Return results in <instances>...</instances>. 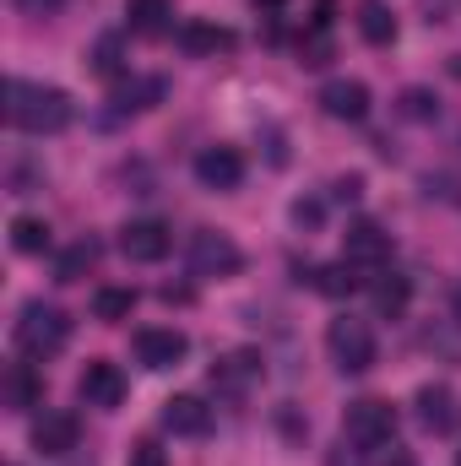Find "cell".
Returning <instances> with one entry per match:
<instances>
[{
  "mask_svg": "<svg viewBox=\"0 0 461 466\" xmlns=\"http://www.w3.org/2000/svg\"><path fill=\"white\" fill-rule=\"evenodd\" d=\"M130 348H136V363H141V369L163 374V369L185 363V352H190V337H185V331H174V326H141V331L130 337Z\"/></svg>",
  "mask_w": 461,
  "mask_h": 466,
  "instance_id": "5b68a950",
  "label": "cell"
},
{
  "mask_svg": "<svg viewBox=\"0 0 461 466\" xmlns=\"http://www.w3.org/2000/svg\"><path fill=\"white\" fill-rule=\"evenodd\" d=\"M196 179H201L207 190H233V185L244 179L239 147H201V152H196Z\"/></svg>",
  "mask_w": 461,
  "mask_h": 466,
  "instance_id": "30bf717a",
  "label": "cell"
},
{
  "mask_svg": "<svg viewBox=\"0 0 461 466\" xmlns=\"http://www.w3.org/2000/svg\"><path fill=\"white\" fill-rule=\"evenodd\" d=\"M163 423H169L174 434L196 440V434H207V429H212V407H207L201 396H174V401H163Z\"/></svg>",
  "mask_w": 461,
  "mask_h": 466,
  "instance_id": "5bb4252c",
  "label": "cell"
},
{
  "mask_svg": "<svg viewBox=\"0 0 461 466\" xmlns=\"http://www.w3.org/2000/svg\"><path fill=\"white\" fill-rule=\"evenodd\" d=\"M326 466H364V461H358V456L343 445V451H332V461H326Z\"/></svg>",
  "mask_w": 461,
  "mask_h": 466,
  "instance_id": "4dcf8cb0",
  "label": "cell"
},
{
  "mask_svg": "<svg viewBox=\"0 0 461 466\" xmlns=\"http://www.w3.org/2000/svg\"><path fill=\"white\" fill-rule=\"evenodd\" d=\"M343 260H353V266H385L391 260V233L380 228V223H353Z\"/></svg>",
  "mask_w": 461,
  "mask_h": 466,
  "instance_id": "4fadbf2b",
  "label": "cell"
},
{
  "mask_svg": "<svg viewBox=\"0 0 461 466\" xmlns=\"http://www.w3.org/2000/svg\"><path fill=\"white\" fill-rule=\"evenodd\" d=\"M93 260H98V249L82 238V244H71L66 255H60V266H55V277L60 282H82V271H93Z\"/></svg>",
  "mask_w": 461,
  "mask_h": 466,
  "instance_id": "cb8c5ba5",
  "label": "cell"
},
{
  "mask_svg": "<svg viewBox=\"0 0 461 466\" xmlns=\"http://www.w3.org/2000/svg\"><path fill=\"white\" fill-rule=\"evenodd\" d=\"M261 5H277V0H261Z\"/></svg>",
  "mask_w": 461,
  "mask_h": 466,
  "instance_id": "836d02e7",
  "label": "cell"
},
{
  "mask_svg": "<svg viewBox=\"0 0 461 466\" xmlns=\"http://www.w3.org/2000/svg\"><path fill=\"white\" fill-rule=\"evenodd\" d=\"M179 44H185V55H229L233 33L218 27V22H185L179 27Z\"/></svg>",
  "mask_w": 461,
  "mask_h": 466,
  "instance_id": "2e32d148",
  "label": "cell"
},
{
  "mask_svg": "<svg viewBox=\"0 0 461 466\" xmlns=\"http://www.w3.org/2000/svg\"><path fill=\"white\" fill-rule=\"evenodd\" d=\"M451 315L461 320V282H456V293H451Z\"/></svg>",
  "mask_w": 461,
  "mask_h": 466,
  "instance_id": "1f68e13d",
  "label": "cell"
},
{
  "mask_svg": "<svg viewBox=\"0 0 461 466\" xmlns=\"http://www.w3.org/2000/svg\"><path fill=\"white\" fill-rule=\"evenodd\" d=\"M77 396L87 401V407H119L125 401V374H119V363H109V358H93L87 369H82V380H77Z\"/></svg>",
  "mask_w": 461,
  "mask_h": 466,
  "instance_id": "52a82bcc",
  "label": "cell"
},
{
  "mask_svg": "<svg viewBox=\"0 0 461 466\" xmlns=\"http://www.w3.org/2000/svg\"><path fill=\"white\" fill-rule=\"evenodd\" d=\"M125 466H169V456H163L158 445H136V451H130V461H125Z\"/></svg>",
  "mask_w": 461,
  "mask_h": 466,
  "instance_id": "83f0119b",
  "label": "cell"
},
{
  "mask_svg": "<svg viewBox=\"0 0 461 466\" xmlns=\"http://www.w3.org/2000/svg\"><path fill=\"white\" fill-rule=\"evenodd\" d=\"M385 466H413V461H407V456H396V461H385Z\"/></svg>",
  "mask_w": 461,
  "mask_h": 466,
  "instance_id": "d6a6232c",
  "label": "cell"
},
{
  "mask_svg": "<svg viewBox=\"0 0 461 466\" xmlns=\"http://www.w3.org/2000/svg\"><path fill=\"white\" fill-rule=\"evenodd\" d=\"M293 223H321V207H315V201H299V207H293Z\"/></svg>",
  "mask_w": 461,
  "mask_h": 466,
  "instance_id": "f546056e",
  "label": "cell"
},
{
  "mask_svg": "<svg viewBox=\"0 0 461 466\" xmlns=\"http://www.w3.org/2000/svg\"><path fill=\"white\" fill-rule=\"evenodd\" d=\"M87 60H93V71H98V76H109V82H115L119 71H125V49H119V33H104V38L93 44V55H87Z\"/></svg>",
  "mask_w": 461,
  "mask_h": 466,
  "instance_id": "603a6c76",
  "label": "cell"
},
{
  "mask_svg": "<svg viewBox=\"0 0 461 466\" xmlns=\"http://www.w3.org/2000/svg\"><path fill=\"white\" fill-rule=\"evenodd\" d=\"M119 249H125V260L152 266V260H163L174 249V233H169V223H158V218H136V223L119 228Z\"/></svg>",
  "mask_w": 461,
  "mask_h": 466,
  "instance_id": "8992f818",
  "label": "cell"
},
{
  "mask_svg": "<svg viewBox=\"0 0 461 466\" xmlns=\"http://www.w3.org/2000/svg\"><path fill=\"white\" fill-rule=\"evenodd\" d=\"M5 119L16 130H27V136H55V130H66L77 119V104H71L66 87H44V82L11 76L5 82Z\"/></svg>",
  "mask_w": 461,
  "mask_h": 466,
  "instance_id": "6da1fadb",
  "label": "cell"
},
{
  "mask_svg": "<svg viewBox=\"0 0 461 466\" xmlns=\"http://www.w3.org/2000/svg\"><path fill=\"white\" fill-rule=\"evenodd\" d=\"M321 109L332 119H343V125H358V119H369V87L353 82V76H337V82L321 87Z\"/></svg>",
  "mask_w": 461,
  "mask_h": 466,
  "instance_id": "8fae6325",
  "label": "cell"
},
{
  "mask_svg": "<svg viewBox=\"0 0 461 466\" xmlns=\"http://www.w3.org/2000/svg\"><path fill=\"white\" fill-rule=\"evenodd\" d=\"M326 348H332V363L343 369V374H364V369H374V331L364 326V320H332L326 326Z\"/></svg>",
  "mask_w": 461,
  "mask_h": 466,
  "instance_id": "277c9868",
  "label": "cell"
},
{
  "mask_svg": "<svg viewBox=\"0 0 461 466\" xmlns=\"http://www.w3.org/2000/svg\"><path fill=\"white\" fill-rule=\"evenodd\" d=\"M125 16H130L136 33H163L169 16H174V5L169 0H125Z\"/></svg>",
  "mask_w": 461,
  "mask_h": 466,
  "instance_id": "d6986e66",
  "label": "cell"
},
{
  "mask_svg": "<svg viewBox=\"0 0 461 466\" xmlns=\"http://www.w3.org/2000/svg\"><path fill=\"white\" fill-rule=\"evenodd\" d=\"M77 440H82L77 412H38V418H33V451H38V456H71Z\"/></svg>",
  "mask_w": 461,
  "mask_h": 466,
  "instance_id": "ba28073f",
  "label": "cell"
},
{
  "mask_svg": "<svg viewBox=\"0 0 461 466\" xmlns=\"http://www.w3.org/2000/svg\"><path fill=\"white\" fill-rule=\"evenodd\" d=\"M11 249H16V255H44V249H49V223L16 218V223H11Z\"/></svg>",
  "mask_w": 461,
  "mask_h": 466,
  "instance_id": "7402d4cb",
  "label": "cell"
},
{
  "mask_svg": "<svg viewBox=\"0 0 461 466\" xmlns=\"http://www.w3.org/2000/svg\"><path fill=\"white\" fill-rule=\"evenodd\" d=\"M190 266H196V277H229V271H239V244L212 228L196 233L190 238Z\"/></svg>",
  "mask_w": 461,
  "mask_h": 466,
  "instance_id": "9c48e42d",
  "label": "cell"
},
{
  "mask_svg": "<svg viewBox=\"0 0 461 466\" xmlns=\"http://www.w3.org/2000/svg\"><path fill=\"white\" fill-rule=\"evenodd\" d=\"M343 440L353 445V451H385V445L396 440V412H391V401H374V396L347 401Z\"/></svg>",
  "mask_w": 461,
  "mask_h": 466,
  "instance_id": "3957f363",
  "label": "cell"
},
{
  "mask_svg": "<svg viewBox=\"0 0 461 466\" xmlns=\"http://www.w3.org/2000/svg\"><path fill=\"white\" fill-rule=\"evenodd\" d=\"M358 33H364V44H396V16H391V5L385 0H358Z\"/></svg>",
  "mask_w": 461,
  "mask_h": 466,
  "instance_id": "e0dca14e",
  "label": "cell"
},
{
  "mask_svg": "<svg viewBox=\"0 0 461 466\" xmlns=\"http://www.w3.org/2000/svg\"><path fill=\"white\" fill-rule=\"evenodd\" d=\"M402 115L418 119V125H429V119H440V98H435L429 87H407V93H402Z\"/></svg>",
  "mask_w": 461,
  "mask_h": 466,
  "instance_id": "4316f807",
  "label": "cell"
},
{
  "mask_svg": "<svg viewBox=\"0 0 461 466\" xmlns=\"http://www.w3.org/2000/svg\"><path fill=\"white\" fill-rule=\"evenodd\" d=\"M16 5H22L27 16H55V11H60V0H16Z\"/></svg>",
  "mask_w": 461,
  "mask_h": 466,
  "instance_id": "f1b7e54d",
  "label": "cell"
},
{
  "mask_svg": "<svg viewBox=\"0 0 461 466\" xmlns=\"http://www.w3.org/2000/svg\"><path fill=\"white\" fill-rule=\"evenodd\" d=\"M315 277H321L315 288H321V293H332V299H343V293L358 288V266H353V260H337V266H326V271H315Z\"/></svg>",
  "mask_w": 461,
  "mask_h": 466,
  "instance_id": "484cf974",
  "label": "cell"
},
{
  "mask_svg": "<svg viewBox=\"0 0 461 466\" xmlns=\"http://www.w3.org/2000/svg\"><path fill=\"white\" fill-rule=\"evenodd\" d=\"M163 98V82L158 76H147V82H119L115 87V109L125 115V109H152Z\"/></svg>",
  "mask_w": 461,
  "mask_h": 466,
  "instance_id": "44dd1931",
  "label": "cell"
},
{
  "mask_svg": "<svg viewBox=\"0 0 461 466\" xmlns=\"http://www.w3.org/2000/svg\"><path fill=\"white\" fill-rule=\"evenodd\" d=\"M255 374H261L255 352H233V358H223V363H218V374H212V380H223V385H233V390H239V385H250Z\"/></svg>",
  "mask_w": 461,
  "mask_h": 466,
  "instance_id": "d4e9b609",
  "label": "cell"
},
{
  "mask_svg": "<svg viewBox=\"0 0 461 466\" xmlns=\"http://www.w3.org/2000/svg\"><path fill=\"white\" fill-rule=\"evenodd\" d=\"M369 293H374V309L396 320V315L407 309V299H413V282H407V277H396V271H380V277L369 282Z\"/></svg>",
  "mask_w": 461,
  "mask_h": 466,
  "instance_id": "ac0fdd59",
  "label": "cell"
},
{
  "mask_svg": "<svg viewBox=\"0 0 461 466\" xmlns=\"http://www.w3.org/2000/svg\"><path fill=\"white\" fill-rule=\"evenodd\" d=\"M418 423H424L429 434H456L461 429L456 396H451L446 385H424V390H418Z\"/></svg>",
  "mask_w": 461,
  "mask_h": 466,
  "instance_id": "7c38bea8",
  "label": "cell"
},
{
  "mask_svg": "<svg viewBox=\"0 0 461 466\" xmlns=\"http://www.w3.org/2000/svg\"><path fill=\"white\" fill-rule=\"evenodd\" d=\"M130 309H136V288H98L93 293V315L98 320H130Z\"/></svg>",
  "mask_w": 461,
  "mask_h": 466,
  "instance_id": "ffe728a7",
  "label": "cell"
},
{
  "mask_svg": "<svg viewBox=\"0 0 461 466\" xmlns=\"http://www.w3.org/2000/svg\"><path fill=\"white\" fill-rule=\"evenodd\" d=\"M44 401V380L27 369V363H11L5 369V412H27Z\"/></svg>",
  "mask_w": 461,
  "mask_h": 466,
  "instance_id": "9a60e30c",
  "label": "cell"
},
{
  "mask_svg": "<svg viewBox=\"0 0 461 466\" xmlns=\"http://www.w3.org/2000/svg\"><path fill=\"white\" fill-rule=\"evenodd\" d=\"M71 342V320L55 309V304H22V315H16V348L27 352V358H49V352H60Z\"/></svg>",
  "mask_w": 461,
  "mask_h": 466,
  "instance_id": "7a4b0ae2",
  "label": "cell"
}]
</instances>
